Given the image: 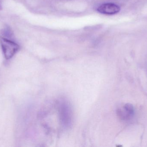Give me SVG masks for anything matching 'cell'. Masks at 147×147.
I'll use <instances>...</instances> for the list:
<instances>
[{
    "label": "cell",
    "instance_id": "obj_1",
    "mask_svg": "<svg viewBox=\"0 0 147 147\" xmlns=\"http://www.w3.org/2000/svg\"><path fill=\"white\" fill-rule=\"evenodd\" d=\"M0 44L4 57L7 60L11 58L20 48L18 44L3 37H0Z\"/></svg>",
    "mask_w": 147,
    "mask_h": 147
},
{
    "label": "cell",
    "instance_id": "obj_2",
    "mask_svg": "<svg viewBox=\"0 0 147 147\" xmlns=\"http://www.w3.org/2000/svg\"><path fill=\"white\" fill-rule=\"evenodd\" d=\"M97 11L100 14L105 15H114L120 11L119 6L115 3H104L98 7Z\"/></svg>",
    "mask_w": 147,
    "mask_h": 147
},
{
    "label": "cell",
    "instance_id": "obj_3",
    "mask_svg": "<svg viewBox=\"0 0 147 147\" xmlns=\"http://www.w3.org/2000/svg\"><path fill=\"white\" fill-rule=\"evenodd\" d=\"M60 117L63 124L65 127H69L71 123V115L69 106L66 104H63L61 106Z\"/></svg>",
    "mask_w": 147,
    "mask_h": 147
},
{
    "label": "cell",
    "instance_id": "obj_4",
    "mask_svg": "<svg viewBox=\"0 0 147 147\" xmlns=\"http://www.w3.org/2000/svg\"><path fill=\"white\" fill-rule=\"evenodd\" d=\"M117 113L122 120H129L134 115V107L132 104H127L118 110Z\"/></svg>",
    "mask_w": 147,
    "mask_h": 147
},
{
    "label": "cell",
    "instance_id": "obj_5",
    "mask_svg": "<svg viewBox=\"0 0 147 147\" xmlns=\"http://www.w3.org/2000/svg\"><path fill=\"white\" fill-rule=\"evenodd\" d=\"M2 35H3V37L6 38L11 37L13 35V33L9 28L6 27L2 31Z\"/></svg>",
    "mask_w": 147,
    "mask_h": 147
},
{
    "label": "cell",
    "instance_id": "obj_6",
    "mask_svg": "<svg viewBox=\"0 0 147 147\" xmlns=\"http://www.w3.org/2000/svg\"><path fill=\"white\" fill-rule=\"evenodd\" d=\"M1 9V5H0V10Z\"/></svg>",
    "mask_w": 147,
    "mask_h": 147
}]
</instances>
